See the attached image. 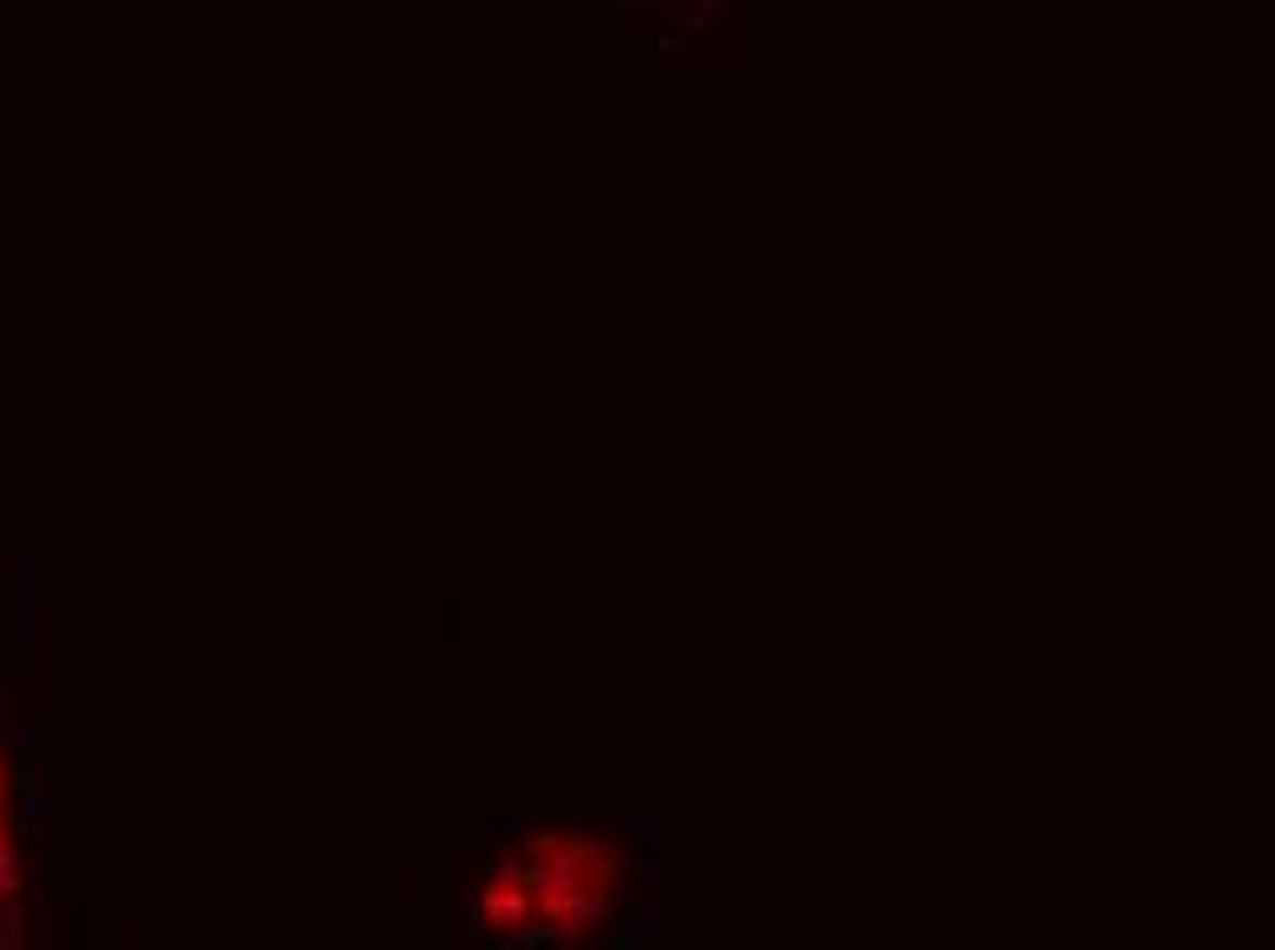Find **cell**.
Wrapping results in <instances>:
<instances>
[{
    "instance_id": "7a4b0ae2",
    "label": "cell",
    "mask_w": 1275,
    "mask_h": 950,
    "mask_svg": "<svg viewBox=\"0 0 1275 950\" xmlns=\"http://www.w3.org/2000/svg\"><path fill=\"white\" fill-rule=\"evenodd\" d=\"M34 896V813H28V781L12 731V698L0 676V945L17 939Z\"/></svg>"
},
{
    "instance_id": "6da1fadb",
    "label": "cell",
    "mask_w": 1275,
    "mask_h": 950,
    "mask_svg": "<svg viewBox=\"0 0 1275 950\" xmlns=\"http://www.w3.org/2000/svg\"><path fill=\"white\" fill-rule=\"evenodd\" d=\"M616 890V869L611 851L594 840H534L523 857L500 862L484 880V923L500 928H572L583 917H594Z\"/></svg>"
}]
</instances>
